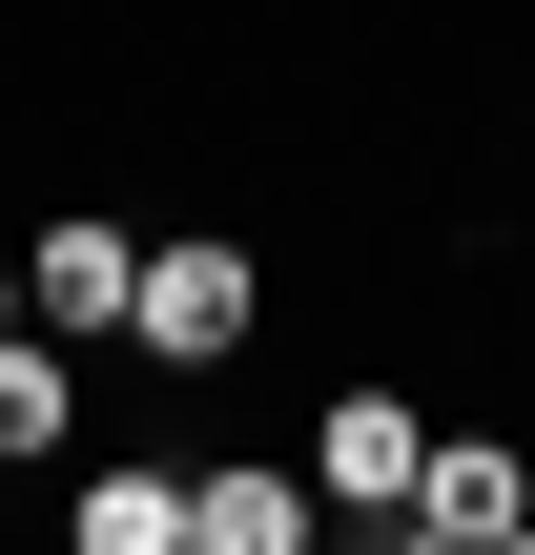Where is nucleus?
<instances>
[{
    "mask_svg": "<svg viewBox=\"0 0 535 555\" xmlns=\"http://www.w3.org/2000/svg\"><path fill=\"white\" fill-rule=\"evenodd\" d=\"M247 309H268V268H247L227 227H165V247H144L124 350H144V371H227V350H247Z\"/></svg>",
    "mask_w": 535,
    "mask_h": 555,
    "instance_id": "1",
    "label": "nucleus"
},
{
    "mask_svg": "<svg viewBox=\"0 0 535 555\" xmlns=\"http://www.w3.org/2000/svg\"><path fill=\"white\" fill-rule=\"evenodd\" d=\"M21 309H41L62 350H124V309H144V227H103V206H62V227L21 247Z\"/></svg>",
    "mask_w": 535,
    "mask_h": 555,
    "instance_id": "2",
    "label": "nucleus"
},
{
    "mask_svg": "<svg viewBox=\"0 0 535 555\" xmlns=\"http://www.w3.org/2000/svg\"><path fill=\"white\" fill-rule=\"evenodd\" d=\"M392 535L515 555V535H535V453H515V433H433V474H412V515H392Z\"/></svg>",
    "mask_w": 535,
    "mask_h": 555,
    "instance_id": "3",
    "label": "nucleus"
},
{
    "mask_svg": "<svg viewBox=\"0 0 535 555\" xmlns=\"http://www.w3.org/2000/svg\"><path fill=\"white\" fill-rule=\"evenodd\" d=\"M412 474H433V412H412V391H330V433H309V494L392 535V515H412Z\"/></svg>",
    "mask_w": 535,
    "mask_h": 555,
    "instance_id": "4",
    "label": "nucleus"
},
{
    "mask_svg": "<svg viewBox=\"0 0 535 555\" xmlns=\"http://www.w3.org/2000/svg\"><path fill=\"white\" fill-rule=\"evenodd\" d=\"M186 535H206V474H165V453L82 474V555H186Z\"/></svg>",
    "mask_w": 535,
    "mask_h": 555,
    "instance_id": "5",
    "label": "nucleus"
},
{
    "mask_svg": "<svg viewBox=\"0 0 535 555\" xmlns=\"http://www.w3.org/2000/svg\"><path fill=\"white\" fill-rule=\"evenodd\" d=\"M62 433H82V350L21 309V330H0V474H21V453H62Z\"/></svg>",
    "mask_w": 535,
    "mask_h": 555,
    "instance_id": "6",
    "label": "nucleus"
},
{
    "mask_svg": "<svg viewBox=\"0 0 535 555\" xmlns=\"http://www.w3.org/2000/svg\"><path fill=\"white\" fill-rule=\"evenodd\" d=\"M309 515H330V494H309V474H268V453H247V474H206V555H309Z\"/></svg>",
    "mask_w": 535,
    "mask_h": 555,
    "instance_id": "7",
    "label": "nucleus"
},
{
    "mask_svg": "<svg viewBox=\"0 0 535 555\" xmlns=\"http://www.w3.org/2000/svg\"><path fill=\"white\" fill-rule=\"evenodd\" d=\"M0 330H21V247H0Z\"/></svg>",
    "mask_w": 535,
    "mask_h": 555,
    "instance_id": "8",
    "label": "nucleus"
}]
</instances>
